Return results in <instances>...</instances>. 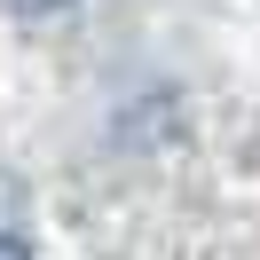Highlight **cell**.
Segmentation results:
<instances>
[{
  "label": "cell",
  "mask_w": 260,
  "mask_h": 260,
  "mask_svg": "<svg viewBox=\"0 0 260 260\" xmlns=\"http://www.w3.org/2000/svg\"><path fill=\"white\" fill-rule=\"evenodd\" d=\"M8 16H55V8H71V0H0Z\"/></svg>",
  "instance_id": "obj_1"
},
{
  "label": "cell",
  "mask_w": 260,
  "mask_h": 260,
  "mask_svg": "<svg viewBox=\"0 0 260 260\" xmlns=\"http://www.w3.org/2000/svg\"><path fill=\"white\" fill-rule=\"evenodd\" d=\"M0 260H32V244H24V237H0Z\"/></svg>",
  "instance_id": "obj_2"
}]
</instances>
